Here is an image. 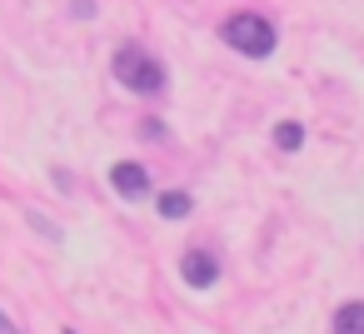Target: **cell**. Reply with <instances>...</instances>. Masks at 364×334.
I'll return each instance as SVG.
<instances>
[{"instance_id":"ba28073f","label":"cell","mask_w":364,"mask_h":334,"mask_svg":"<svg viewBox=\"0 0 364 334\" xmlns=\"http://www.w3.org/2000/svg\"><path fill=\"white\" fill-rule=\"evenodd\" d=\"M0 334H21V329H16V324L6 319V309H0Z\"/></svg>"},{"instance_id":"9c48e42d","label":"cell","mask_w":364,"mask_h":334,"mask_svg":"<svg viewBox=\"0 0 364 334\" xmlns=\"http://www.w3.org/2000/svg\"><path fill=\"white\" fill-rule=\"evenodd\" d=\"M65 334H75V329H65Z\"/></svg>"},{"instance_id":"5b68a950","label":"cell","mask_w":364,"mask_h":334,"mask_svg":"<svg viewBox=\"0 0 364 334\" xmlns=\"http://www.w3.org/2000/svg\"><path fill=\"white\" fill-rule=\"evenodd\" d=\"M334 334H364V299H349L334 309Z\"/></svg>"},{"instance_id":"7a4b0ae2","label":"cell","mask_w":364,"mask_h":334,"mask_svg":"<svg viewBox=\"0 0 364 334\" xmlns=\"http://www.w3.org/2000/svg\"><path fill=\"white\" fill-rule=\"evenodd\" d=\"M220 41L230 45V50H240V55H250V60H264V55H274V26L264 21V16H255V11H240V16H230L225 26H220Z\"/></svg>"},{"instance_id":"6da1fadb","label":"cell","mask_w":364,"mask_h":334,"mask_svg":"<svg viewBox=\"0 0 364 334\" xmlns=\"http://www.w3.org/2000/svg\"><path fill=\"white\" fill-rule=\"evenodd\" d=\"M110 70H115V80H120L125 90H135V95H160V90H165V65H160L145 45H135V41L115 50Z\"/></svg>"},{"instance_id":"52a82bcc","label":"cell","mask_w":364,"mask_h":334,"mask_svg":"<svg viewBox=\"0 0 364 334\" xmlns=\"http://www.w3.org/2000/svg\"><path fill=\"white\" fill-rule=\"evenodd\" d=\"M274 145H279V150H299V145H304V130H299L294 120H284V125H274Z\"/></svg>"},{"instance_id":"8992f818","label":"cell","mask_w":364,"mask_h":334,"mask_svg":"<svg viewBox=\"0 0 364 334\" xmlns=\"http://www.w3.org/2000/svg\"><path fill=\"white\" fill-rule=\"evenodd\" d=\"M155 210H160V215H165V220H185V215H190V210H195V200H190V195H185V190H165V195H160V200H155Z\"/></svg>"},{"instance_id":"277c9868","label":"cell","mask_w":364,"mask_h":334,"mask_svg":"<svg viewBox=\"0 0 364 334\" xmlns=\"http://www.w3.org/2000/svg\"><path fill=\"white\" fill-rule=\"evenodd\" d=\"M110 185H115V195H125V200H145V195H150L145 165H130V160H120V165L110 170Z\"/></svg>"},{"instance_id":"3957f363","label":"cell","mask_w":364,"mask_h":334,"mask_svg":"<svg viewBox=\"0 0 364 334\" xmlns=\"http://www.w3.org/2000/svg\"><path fill=\"white\" fill-rule=\"evenodd\" d=\"M180 274H185V284H190V289H210V284L220 279V259H215L210 249H185Z\"/></svg>"}]
</instances>
